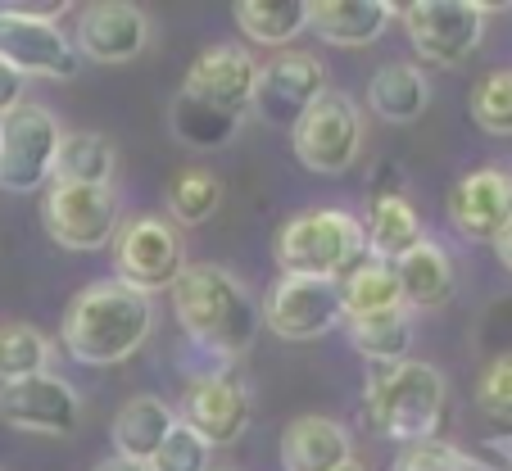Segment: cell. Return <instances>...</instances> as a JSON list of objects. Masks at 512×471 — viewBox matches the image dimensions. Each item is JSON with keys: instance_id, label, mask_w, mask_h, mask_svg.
<instances>
[{"instance_id": "cell-1", "label": "cell", "mask_w": 512, "mask_h": 471, "mask_svg": "<svg viewBox=\"0 0 512 471\" xmlns=\"http://www.w3.org/2000/svg\"><path fill=\"white\" fill-rule=\"evenodd\" d=\"M177 327L191 345H200L213 358H241L259 336V304L250 286L223 263H186L182 277L168 286Z\"/></svg>"}, {"instance_id": "cell-2", "label": "cell", "mask_w": 512, "mask_h": 471, "mask_svg": "<svg viewBox=\"0 0 512 471\" xmlns=\"http://www.w3.org/2000/svg\"><path fill=\"white\" fill-rule=\"evenodd\" d=\"M150 331H155L150 295L123 286L118 277H105L82 286L78 295L68 299L59 340H64L68 358H78L87 367H109L132 358L150 340Z\"/></svg>"}, {"instance_id": "cell-3", "label": "cell", "mask_w": 512, "mask_h": 471, "mask_svg": "<svg viewBox=\"0 0 512 471\" xmlns=\"http://www.w3.org/2000/svg\"><path fill=\"white\" fill-rule=\"evenodd\" d=\"M449 385L445 372L422 358H404V363L377 367L363 385V413L386 440L399 444H422L435 440V426L445 417Z\"/></svg>"}, {"instance_id": "cell-4", "label": "cell", "mask_w": 512, "mask_h": 471, "mask_svg": "<svg viewBox=\"0 0 512 471\" xmlns=\"http://www.w3.org/2000/svg\"><path fill=\"white\" fill-rule=\"evenodd\" d=\"M281 277L340 281L358 259H368L363 222L345 209H304L277 227L272 241Z\"/></svg>"}, {"instance_id": "cell-5", "label": "cell", "mask_w": 512, "mask_h": 471, "mask_svg": "<svg viewBox=\"0 0 512 471\" xmlns=\"http://www.w3.org/2000/svg\"><path fill=\"white\" fill-rule=\"evenodd\" d=\"M290 145H295V159L309 173H349L358 164V154H363V114L345 91L327 87L309 105V114L290 127Z\"/></svg>"}, {"instance_id": "cell-6", "label": "cell", "mask_w": 512, "mask_h": 471, "mask_svg": "<svg viewBox=\"0 0 512 471\" xmlns=\"http://www.w3.org/2000/svg\"><path fill=\"white\" fill-rule=\"evenodd\" d=\"M59 136V118L32 100L0 118V191L37 195L41 186H50Z\"/></svg>"}, {"instance_id": "cell-7", "label": "cell", "mask_w": 512, "mask_h": 471, "mask_svg": "<svg viewBox=\"0 0 512 471\" xmlns=\"http://www.w3.org/2000/svg\"><path fill=\"white\" fill-rule=\"evenodd\" d=\"M118 195L114 186H68L50 182L41 195V227L59 250H105L118 236Z\"/></svg>"}, {"instance_id": "cell-8", "label": "cell", "mask_w": 512, "mask_h": 471, "mask_svg": "<svg viewBox=\"0 0 512 471\" xmlns=\"http://www.w3.org/2000/svg\"><path fill=\"white\" fill-rule=\"evenodd\" d=\"M186 268V250L182 236L168 218L155 213H136V218L118 222L114 236V272L123 286L141 290V295H155L168 290Z\"/></svg>"}, {"instance_id": "cell-9", "label": "cell", "mask_w": 512, "mask_h": 471, "mask_svg": "<svg viewBox=\"0 0 512 471\" xmlns=\"http://www.w3.org/2000/svg\"><path fill=\"white\" fill-rule=\"evenodd\" d=\"M395 14H404L408 46H413L417 59L454 68L467 55H476V46L485 37L490 5H472V0H413V5H404Z\"/></svg>"}, {"instance_id": "cell-10", "label": "cell", "mask_w": 512, "mask_h": 471, "mask_svg": "<svg viewBox=\"0 0 512 471\" xmlns=\"http://www.w3.org/2000/svg\"><path fill=\"white\" fill-rule=\"evenodd\" d=\"M259 322L281 340H322L345 322L340 313V286L336 281H309V277H277L263 290Z\"/></svg>"}, {"instance_id": "cell-11", "label": "cell", "mask_w": 512, "mask_h": 471, "mask_svg": "<svg viewBox=\"0 0 512 471\" xmlns=\"http://www.w3.org/2000/svg\"><path fill=\"white\" fill-rule=\"evenodd\" d=\"M78 46L46 19H32L19 5H0V64L19 77H78Z\"/></svg>"}, {"instance_id": "cell-12", "label": "cell", "mask_w": 512, "mask_h": 471, "mask_svg": "<svg viewBox=\"0 0 512 471\" xmlns=\"http://www.w3.org/2000/svg\"><path fill=\"white\" fill-rule=\"evenodd\" d=\"M250 390L236 372H200L191 376L182 395V408H177V422L191 426L209 449L218 444H236L245 431H250Z\"/></svg>"}, {"instance_id": "cell-13", "label": "cell", "mask_w": 512, "mask_h": 471, "mask_svg": "<svg viewBox=\"0 0 512 471\" xmlns=\"http://www.w3.org/2000/svg\"><path fill=\"white\" fill-rule=\"evenodd\" d=\"M327 91V68L318 55H304V50H286V55L268 59L259 68V87H254L250 109L259 114V123L268 127H290L309 114V105Z\"/></svg>"}, {"instance_id": "cell-14", "label": "cell", "mask_w": 512, "mask_h": 471, "mask_svg": "<svg viewBox=\"0 0 512 471\" xmlns=\"http://www.w3.org/2000/svg\"><path fill=\"white\" fill-rule=\"evenodd\" d=\"M0 422L64 440V435H73L82 426V395L55 372L0 385Z\"/></svg>"}, {"instance_id": "cell-15", "label": "cell", "mask_w": 512, "mask_h": 471, "mask_svg": "<svg viewBox=\"0 0 512 471\" xmlns=\"http://www.w3.org/2000/svg\"><path fill=\"white\" fill-rule=\"evenodd\" d=\"M254 87H259V59L245 46H236V41H218V46L200 50L182 77L186 100H200V105L227 109V114L241 118L254 100Z\"/></svg>"}, {"instance_id": "cell-16", "label": "cell", "mask_w": 512, "mask_h": 471, "mask_svg": "<svg viewBox=\"0 0 512 471\" xmlns=\"http://www.w3.org/2000/svg\"><path fill=\"white\" fill-rule=\"evenodd\" d=\"M445 209L463 241L494 245V236H499L512 218V186H508V177H503V168H476V173L458 177Z\"/></svg>"}, {"instance_id": "cell-17", "label": "cell", "mask_w": 512, "mask_h": 471, "mask_svg": "<svg viewBox=\"0 0 512 471\" xmlns=\"http://www.w3.org/2000/svg\"><path fill=\"white\" fill-rule=\"evenodd\" d=\"M145 41H150V19L127 0H96L78 14L73 46L96 64H127L145 50Z\"/></svg>"}, {"instance_id": "cell-18", "label": "cell", "mask_w": 512, "mask_h": 471, "mask_svg": "<svg viewBox=\"0 0 512 471\" xmlns=\"http://www.w3.org/2000/svg\"><path fill=\"white\" fill-rule=\"evenodd\" d=\"M395 281H399V295H404L408 313L445 308L458 290L454 259H449L445 245H435V241H417L413 250L395 263Z\"/></svg>"}, {"instance_id": "cell-19", "label": "cell", "mask_w": 512, "mask_h": 471, "mask_svg": "<svg viewBox=\"0 0 512 471\" xmlns=\"http://www.w3.org/2000/svg\"><path fill=\"white\" fill-rule=\"evenodd\" d=\"M281 471H336L340 462L354 458V444H349V431L331 417H295V422L281 431Z\"/></svg>"}, {"instance_id": "cell-20", "label": "cell", "mask_w": 512, "mask_h": 471, "mask_svg": "<svg viewBox=\"0 0 512 471\" xmlns=\"http://www.w3.org/2000/svg\"><path fill=\"white\" fill-rule=\"evenodd\" d=\"M395 19V5L386 0H313L309 28L327 46H368Z\"/></svg>"}, {"instance_id": "cell-21", "label": "cell", "mask_w": 512, "mask_h": 471, "mask_svg": "<svg viewBox=\"0 0 512 471\" xmlns=\"http://www.w3.org/2000/svg\"><path fill=\"white\" fill-rule=\"evenodd\" d=\"M177 426V413L159 395H136L123 404V413L114 417V453L132 462H150L159 453V444L168 440V431Z\"/></svg>"}, {"instance_id": "cell-22", "label": "cell", "mask_w": 512, "mask_h": 471, "mask_svg": "<svg viewBox=\"0 0 512 471\" xmlns=\"http://www.w3.org/2000/svg\"><path fill=\"white\" fill-rule=\"evenodd\" d=\"M368 105L381 123H417L426 114V105H431V87H426L422 68L395 59V64H381L372 73Z\"/></svg>"}, {"instance_id": "cell-23", "label": "cell", "mask_w": 512, "mask_h": 471, "mask_svg": "<svg viewBox=\"0 0 512 471\" xmlns=\"http://www.w3.org/2000/svg\"><path fill=\"white\" fill-rule=\"evenodd\" d=\"M336 286H340V313H345V322L404 308V295H399V281H395V263H381V259H372V254L358 259Z\"/></svg>"}, {"instance_id": "cell-24", "label": "cell", "mask_w": 512, "mask_h": 471, "mask_svg": "<svg viewBox=\"0 0 512 471\" xmlns=\"http://www.w3.org/2000/svg\"><path fill=\"white\" fill-rule=\"evenodd\" d=\"M363 241H368V254L381 263H399L422 236V218L408 204V195H386V200H372L368 227H363Z\"/></svg>"}, {"instance_id": "cell-25", "label": "cell", "mask_w": 512, "mask_h": 471, "mask_svg": "<svg viewBox=\"0 0 512 471\" xmlns=\"http://www.w3.org/2000/svg\"><path fill=\"white\" fill-rule=\"evenodd\" d=\"M118 164V150L109 136L100 132H64L55 150V173L50 182H68V186H109Z\"/></svg>"}, {"instance_id": "cell-26", "label": "cell", "mask_w": 512, "mask_h": 471, "mask_svg": "<svg viewBox=\"0 0 512 471\" xmlns=\"http://www.w3.org/2000/svg\"><path fill=\"white\" fill-rule=\"evenodd\" d=\"M236 28L254 46H286L309 28V5L304 0H236Z\"/></svg>"}, {"instance_id": "cell-27", "label": "cell", "mask_w": 512, "mask_h": 471, "mask_svg": "<svg viewBox=\"0 0 512 471\" xmlns=\"http://www.w3.org/2000/svg\"><path fill=\"white\" fill-rule=\"evenodd\" d=\"M349 345L363 358H372L377 367L404 363L408 345H413V313L408 308H390V313H377V318H354L345 322Z\"/></svg>"}, {"instance_id": "cell-28", "label": "cell", "mask_w": 512, "mask_h": 471, "mask_svg": "<svg viewBox=\"0 0 512 471\" xmlns=\"http://www.w3.org/2000/svg\"><path fill=\"white\" fill-rule=\"evenodd\" d=\"M168 123H173V136L195 150H218V145H232L236 132H241V114H227V109L200 105V100L177 96L173 109H168Z\"/></svg>"}, {"instance_id": "cell-29", "label": "cell", "mask_w": 512, "mask_h": 471, "mask_svg": "<svg viewBox=\"0 0 512 471\" xmlns=\"http://www.w3.org/2000/svg\"><path fill=\"white\" fill-rule=\"evenodd\" d=\"M223 209V182L209 168H182V173L168 182V213H173V227H200L213 213Z\"/></svg>"}, {"instance_id": "cell-30", "label": "cell", "mask_w": 512, "mask_h": 471, "mask_svg": "<svg viewBox=\"0 0 512 471\" xmlns=\"http://www.w3.org/2000/svg\"><path fill=\"white\" fill-rule=\"evenodd\" d=\"M50 336L32 322H10L0 327V385L28 381V376H41L50 367Z\"/></svg>"}, {"instance_id": "cell-31", "label": "cell", "mask_w": 512, "mask_h": 471, "mask_svg": "<svg viewBox=\"0 0 512 471\" xmlns=\"http://www.w3.org/2000/svg\"><path fill=\"white\" fill-rule=\"evenodd\" d=\"M472 123L490 136H512V64L485 73L472 87Z\"/></svg>"}, {"instance_id": "cell-32", "label": "cell", "mask_w": 512, "mask_h": 471, "mask_svg": "<svg viewBox=\"0 0 512 471\" xmlns=\"http://www.w3.org/2000/svg\"><path fill=\"white\" fill-rule=\"evenodd\" d=\"M209 458H213L209 444H204L191 426L177 422L173 431H168V440L159 444V453L145 462V467H150V471H213Z\"/></svg>"}, {"instance_id": "cell-33", "label": "cell", "mask_w": 512, "mask_h": 471, "mask_svg": "<svg viewBox=\"0 0 512 471\" xmlns=\"http://www.w3.org/2000/svg\"><path fill=\"white\" fill-rule=\"evenodd\" d=\"M476 408L494 422L512 426V354H499L481 367L476 376Z\"/></svg>"}, {"instance_id": "cell-34", "label": "cell", "mask_w": 512, "mask_h": 471, "mask_svg": "<svg viewBox=\"0 0 512 471\" xmlns=\"http://www.w3.org/2000/svg\"><path fill=\"white\" fill-rule=\"evenodd\" d=\"M395 471H485V467L445 440H422V444H404V453L395 458Z\"/></svg>"}, {"instance_id": "cell-35", "label": "cell", "mask_w": 512, "mask_h": 471, "mask_svg": "<svg viewBox=\"0 0 512 471\" xmlns=\"http://www.w3.org/2000/svg\"><path fill=\"white\" fill-rule=\"evenodd\" d=\"M23 105V77L14 73V68L0 64V118L10 114V109Z\"/></svg>"}, {"instance_id": "cell-36", "label": "cell", "mask_w": 512, "mask_h": 471, "mask_svg": "<svg viewBox=\"0 0 512 471\" xmlns=\"http://www.w3.org/2000/svg\"><path fill=\"white\" fill-rule=\"evenodd\" d=\"M494 254H499V263L512 272V218H508V227L494 236Z\"/></svg>"}, {"instance_id": "cell-37", "label": "cell", "mask_w": 512, "mask_h": 471, "mask_svg": "<svg viewBox=\"0 0 512 471\" xmlns=\"http://www.w3.org/2000/svg\"><path fill=\"white\" fill-rule=\"evenodd\" d=\"M91 471H150V467H145V462H132V458H118V453H114V458L96 462Z\"/></svg>"}, {"instance_id": "cell-38", "label": "cell", "mask_w": 512, "mask_h": 471, "mask_svg": "<svg viewBox=\"0 0 512 471\" xmlns=\"http://www.w3.org/2000/svg\"><path fill=\"white\" fill-rule=\"evenodd\" d=\"M336 471H368V467H363V462H358V458H349V462H340Z\"/></svg>"}, {"instance_id": "cell-39", "label": "cell", "mask_w": 512, "mask_h": 471, "mask_svg": "<svg viewBox=\"0 0 512 471\" xmlns=\"http://www.w3.org/2000/svg\"><path fill=\"white\" fill-rule=\"evenodd\" d=\"M503 177H508V186H512V159H508V168H503Z\"/></svg>"}]
</instances>
